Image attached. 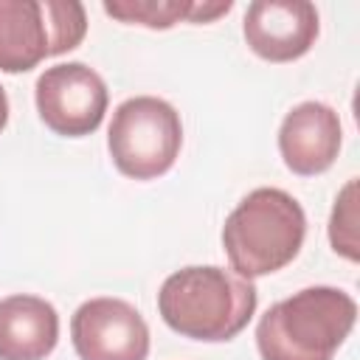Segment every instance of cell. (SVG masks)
Returning a JSON list of instances; mask_svg holds the SVG:
<instances>
[{
  "mask_svg": "<svg viewBox=\"0 0 360 360\" xmlns=\"http://www.w3.org/2000/svg\"><path fill=\"white\" fill-rule=\"evenodd\" d=\"M259 292L253 281L217 264L180 267L160 284L158 312L163 323L191 340H233L253 318Z\"/></svg>",
  "mask_w": 360,
  "mask_h": 360,
  "instance_id": "6da1fadb",
  "label": "cell"
},
{
  "mask_svg": "<svg viewBox=\"0 0 360 360\" xmlns=\"http://www.w3.org/2000/svg\"><path fill=\"white\" fill-rule=\"evenodd\" d=\"M357 321V301L338 287H304L273 304L256 326L262 360H332Z\"/></svg>",
  "mask_w": 360,
  "mask_h": 360,
  "instance_id": "7a4b0ae2",
  "label": "cell"
},
{
  "mask_svg": "<svg viewBox=\"0 0 360 360\" xmlns=\"http://www.w3.org/2000/svg\"><path fill=\"white\" fill-rule=\"evenodd\" d=\"M307 236V214L284 188H253L228 214L222 248L236 276L253 281L287 267Z\"/></svg>",
  "mask_w": 360,
  "mask_h": 360,
  "instance_id": "3957f363",
  "label": "cell"
},
{
  "mask_svg": "<svg viewBox=\"0 0 360 360\" xmlns=\"http://www.w3.org/2000/svg\"><path fill=\"white\" fill-rule=\"evenodd\" d=\"M84 34L87 14L76 0H0V70L25 73L79 48Z\"/></svg>",
  "mask_w": 360,
  "mask_h": 360,
  "instance_id": "277c9868",
  "label": "cell"
},
{
  "mask_svg": "<svg viewBox=\"0 0 360 360\" xmlns=\"http://www.w3.org/2000/svg\"><path fill=\"white\" fill-rule=\"evenodd\" d=\"M183 146L180 112L158 96H132L112 112L107 149L115 169L132 180L166 174Z\"/></svg>",
  "mask_w": 360,
  "mask_h": 360,
  "instance_id": "5b68a950",
  "label": "cell"
},
{
  "mask_svg": "<svg viewBox=\"0 0 360 360\" xmlns=\"http://www.w3.org/2000/svg\"><path fill=\"white\" fill-rule=\"evenodd\" d=\"M34 101L42 124L65 138H84L104 121L110 93L104 79L84 62L45 68L34 84Z\"/></svg>",
  "mask_w": 360,
  "mask_h": 360,
  "instance_id": "8992f818",
  "label": "cell"
},
{
  "mask_svg": "<svg viewBox=\"0 0 360 360\" xmlns=\"http://www.w3.org/2000/svg\"><path fill=\"white\" fill-rule=\"evenodd\" d=\"M79 360H146L149 326L124 298H90L70 318Z\"/></svg>",
  "mask_w": 360,
  "mask_h": 360,
  "instance_id": "52a82bcc",
  "label": "cell"
},
{
  "mask_svg": "<svg viewBox=\"0 0 360 360\" xmlns=\"http://www.w3.org/2000/svg\"><path fill=\"white\" fill-rule=\"evenodd\" d=\"M318 31V8L307 0H253L242 22L248 48L264 62L301 59L315 45Z\"/></svg>",
  "mask_w": 360,
  "mask_h": 360,
  "instance_id": "ba28073f",
  "label": "cell"
},
{
  "mask_svg": "<svg viewBox=\"0 0 360 360\" xmlns=\"http://www.w3.org/2000/svg\"><path fill=\"white\" fill-rule=\"evenodd\" d=\"M343 129L338 112L323 101L295 104L278 127V152L292 174H323L340 152Z\"/></svg>",
  "mask_w": 360,
  "mask_h": 360,
  "instance_id": "9c48e42d",
  "label": "cell"
},
{
  "mask_svg": "<svg viewBox=\"0 0 360 360\" xmlns=\"http://www.w3.org/2000/svg\"><path fill=\"white\" fill-rule=\"evenodd\" d=\"M59 343V312L51 301L17 292L0 301V360H45Z\"/></svg>",
  "mask_w": 360,
  "mask_h": 360,
  "instance_id": "30bf717a",
  "label": "cell"
},
{
  "mask_svg": "<svg viewBox=\"0 0 360 360\" xmlns=\"http://www.w3.org/2000/svg\"><path fill=\"white\" fill-rule=\"evenodd\" d=\"M233 8L231 0H104V14L129 22V25H143L155 31H166L177 25L180 20L202 25L214 22L217 17L228 14Z\"/></svg>",
  "mask_w": 360,
  "mask_h": 360,
  "instance_id": "8fae6325",
  "label": "cell"
},
{
  "mask_svg": "<svg viewBox=\"0 0 360 360\" xmlns=\"http://www.w3.org/2000/svg\"><path fill=\"white\" fill-rule=\"evenodd\" d=\"M329 245L349 262L360 259L357 248V180H349L335 197L329 217Z\"/></svg>",
  "mask_w": 360,
  "mask_h": 360,
  "instance_id": "7c38bea8",
  "label": "cell"
},
{
  "mask_svg": "<svg viewBox=\"0 0 360 360\" xmlns=\"http://www.w3.org/2000/svg\"><path fill=\"white\" fill-rule=\"evenodd\" d=\"M6 124H8V96H6V90L0 87V132L6 129Z\"/></svg>",
  "mask_w": 360,
  "mask_h": 360,
  "instance_id": "4fadbf2b",
  "label": "cell"
}]
</instances>
